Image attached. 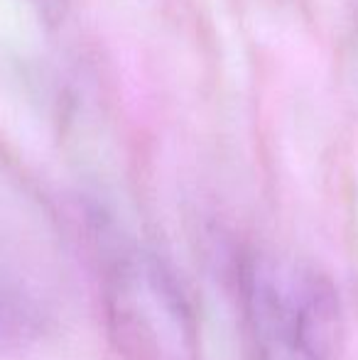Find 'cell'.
<instances>
[{
	"mask_svg": "<svg viewBox=\"0 0 358 360\" xmlns=\"http://www.w3.org/2000/svg\"><path fill=\"white\" fill-rule=\"evenodd\" d=\"M108 336L123 360H199V328L179 282L153 252L128 250L103 282Z\"/></svg>",
	"mask_w": 358,
	"mask_h": 360,
	"instance_id": "cell-1",
	"label": "cell"
},
{
	"mask_svg": "<svg viewBox=\"0 0 358 360\" xmlns=\"http://www.w3.org/2000/svg\"><path fill=\"white\" fill-rule=\"evenodd\" d=\"M243 297L258 360H324L319 341L334 299L314 275L270 257H250L243 267Z\"/></svg>",
	"mask_w": 358,
	"mask_h": 360,
	"instance_id": "cell-2",
	"label": "cell"
},
{
	"mask_svg": "<svg viewBox=\"0 0 358 360\" xmlns=\"http://www.w3.org/2000/svg\"><path fill=\"white\" fill-rule=\"evenodd\" d=\"M49 316V289L42 260L18 257L0 243V343H25L34 338Z\"/></svg>",
	"mask_w": 358,
	"mask_h": 360,
	"instance_id": "cell-3",
	"label": "cell"
},
{
	"mask_svg": "<svg viewBox=\"0 0 358 360\" xmlns=\"http://www.w3.org/2000/svg\"><path fill=\"white\" fill-rule=\"evenodd\" d=\"M30 5L37 10L39 20H44L47 25L64 22L69 10V0H30Z\"/></svg>",
	"mask_w": 358,
	"mask_h": 360,
	"instance_id": "cell-4",
	"label": "cell"
}]
</instances>
